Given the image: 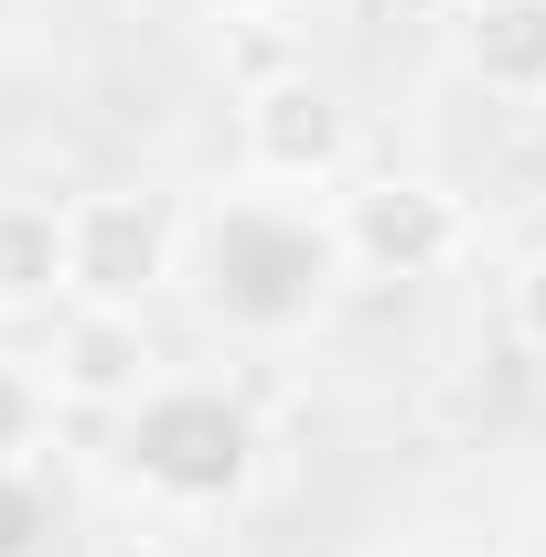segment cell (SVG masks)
I'll return each mask as SVG.
<instances>
[{
    "instance_id": "obj_1",
    "label": "cell",
    "mask_w": 546,
    "mask_h": 557,
    "mask_svg": "<svg viewBox=\"0 0 546 557\" xmlns=\"http://www.w3.org/2000/svg\"><path fill=\"white\" fill-rule=\"evenodd\" d=\"M343 247H333V214L311 205V194H269V183H247V194H225V205L194 225V258H183V289L214 311V333H236V344H289V333H311V311L343 289Z\"/></svg>"
},
{
    "instance_id": "obj_2",
    "label": "cell",
    "mask_w": 546,
    "mask_h": 557,
    "mask_svg": "<svg viewBox=\"0 0 546 557\" xmlns=\"http://www.w3.org/2000/svg\"><path fill=\"white\" fill-rule=\"evenodd\" d=\"M269 472V429L225 375H161L139 408H119L108 440V483L129 493L139 515H236Z\"/></svg>"
},
{
    "instance_id": "obj_3",
    "label": "cell",
    "mask_w": 546,
    "mask_h": 557,
    "mask_svg": "<svg viewBox=\"0 0 546 557\" xmlns=\"http://www.w3.org/2000/svg\"><path fill=\"white\" fill-rule=\"evenodd\" d=\"M333 214V247L353 278H450L461 258L482 247V214L461 183H439V172H353L322 194Z\"/></svg>"
},
{
    "instance_id": "obj_4",
    "label": "cell",
    "mask_w": 546,
    "mask_h": 557,
    "mask_svg": "<svg viewBox=\"0 0 546 557\" xmlns=\"http://www.w3.org/2000/svg\"><path fill=\"white\" fill-rule=\"evenodd\" d=\"M65 236H75V300H108V311H150L161 289H183V258H194L183 205L150 183L65 194Z\"/></svg>"
},
{
    "instance_id": "obj_5",
    "label": "cell",
    "mask_w": 546,
    "mask_h": 557,
    "mask_svg": "<svg viewBox=\"0 0 546 557\" xmlns=\"http://www.w3.org/2000/svg\"><path fill=\"white\" fill-rule=\"evenodd\" d=\"M236 172L269 183V194H333L364 172V119L333 75H289L236 97Z\"/></svg>"
},
{
    "instance_id": "obj_6",
    "label": "cell",
    "mask_w": 546,
    "mask_h": 557,
    "mask_svg": "<svg viewBox=\"0 0 546 557\" xmlns=\"http://www.w3.org/2000/svg\"><path fill=\"white\" fill-rule=\"evenodd\" d=\"M44 375H54V397L86 418H119L139 408L161 375H172V354L150 333V311H108V300H65L54 311V354H44Z\"/></svg>"
},
{
    "instance_id": "obj_7",
    "label": "cell",
    "mask_w": 546,
    "mask_h": 557,
    "mask_svg": "<svg viewBox=\"0 0 546 557\" xmlns=\"http://www.w3.org/2000/svg\"><path fill=\"white\" fill-rule=\"evenodd\" d=\"M461 86L504 97V108H546V0H461L439 22Z\"/></svg>"
},
{
    "instance_id": "obj_8",
    "label": "cell",
    "mask_w": 546,
    "mask_h": 557,
    "mask_svg": "<svg viewBox=\"0 0 546 557\" xmlns=\"http://www.w3.org/2000/svg\"><path fill=\"white\" fill-rule=\"evenodd\" d=\"M75 300V236L54 194H0V322H54Z\"/></svg>"
},
{
    "instance_id": "obj_9",
    "label": "cell",
    "mask_w": 546,
    "mask_h": 557,
    "mask_svg": "<svg viewBox=\"0 0 546 557\" xmlns=\"http://www.w3.org/2000/svg\"><path fill=\"white\" fill-rule=\"evenodd\" d=\"M311 11H289V0H225L204 22V65L225 75V97H258V86H289V75H311V33H300Z\"/></svg>"
},
{
    "instance_id": "obj_10",
    "label": "cell",
    "mask_w": 546,
    "mask_h": 557,
    "mask_svg": "<svg viewBox=\"0 0 546 557\" xmlns=\"http://www.w3.org/2000/svg\"><path fill=\"white\" fill-rule=\"evenodd\" d=\"M54 375L33 364V354H0V472H44V450H54Z\"/></svg>"
},
{
    "instance_id": "obj_11",
    "label": "cell",
    "mask_w": 546,
    "mask_h": 557,
    "mask_svg": "<svg viewBox=\"0 0 546 557\" xmlns=\"http://www.w3.org/2000/svg\"><path fill=\"white\" fill-rule=\"evenodd\" d=\"M44 547H54V483L0 472V557H44Z\"/></svg>"
},
{
    "instance_id": "obj_12",
    "label": "cell",
    "mask_w": 546,
    "mask_h": 557,
    "mask_svg": "<svg viewBox=\"0 0 546 557\" xmlns=\"http://www.w3.org/2000/svg\"><path fill=\"white\" fill-rule=\"evenodd\" d=\"M504 322H514V344H525V354H546V247L504 278Z\"/></svg>"
},
{
    "instance_id": "obj_13",
    "label": "cell",
    "mask_w": 546,
    "mask_h": 557,
    "mask_svg": "<svg viewBox=\"0 0 546 557\" xmlns=\"http://www.w3.org/2000/svg\"><path fill=\"white\" fill-rule=\"evenodd\" d=\"M86 557H172V536L139 515V525H108V536H86Z\"/></svg>"
},
{
    "instance_id": "obj_14",
    "label": "cell",
    "mask_w": 546,
    "mask_h": 557,
    "mask_svg": "<svg viewBox=\"0 0 546 557\" xmlns=\"http://www.w3.org/2000/svg\"><path fill=\"white\" fill-rule=\"evenodd\" d=\"M397 11H408V22H450L461 0H397Z\"/></svg>"
},
{
    "instance_id": "obj_15",
    "label": "cell",
    "mask_w": 546,
    "mask_h": 557,
    "mask_svg": "<svg viewBox=\"0 0 546 557\" xmlns=\"http://www.w3.org/2000/svg\"><path fill=\"white\" fill-rule=\"evenodd\" d=\"M289 11H343V0H289Z\"/></svg>"
},
{
    "instance_id": "obj_16",
    "label": "cell",
    "mask_w": 546,
    "mask_h": 557,
    "mask_svg": "<svg viewBox=\"0 0 546 557\" xmlns=\"http://www.w3.org/2000/svg\"><path fill=\"white\" fill-rule=\"evenodd\" d=\"M364 557H375V547H364Z\"/></svg>"
}]
</instances>
